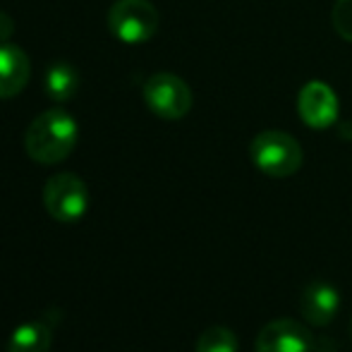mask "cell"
<instances>
[{"label": "cell", "instance_id": "1", "mask_svg": "<svg viewBox=\"0 0 352 352\" xmlns=\"http://www.w3.org/2000/svg\"><path fill=\"white\" fill-rule=\"evenodd\" d=\"M77 135L79 127L70 113L63 108H51L29 122L27 135H24V148L32 161L41 163V166H56L74 151Z\"/></svg>", "mask_w": 352, "mask_h": 352}, {"label": "cell", "instance_id": "2", "mask_svg": "<svg viewBox=\"0 0 352 352\" xmlns=\"http://www.w3.org/2000/svg\"><path fill=\"white\" fill-rule=\"evenodd\" d=\"M250 158L264 175L290 177L302 168V146L295 137L280 130H266L252 140Z\"/></svg>", "mask_w": 352, "mask_h": 352}, {"label": "cell", "instance_id": "3", "mask_svg": "<svg viewBox=\"0 0 352 352\" xmlns=\"http://www.w3.org/2000/svg\"><path fill=\"white\" fill-rule=\"evenodd\" d=\"M158 10L148 0H116L108 10V29L122 43H146L158 32Z\"/></svg>", "mask_w": 352, "mask_h": 352}, {"label": "cell", "instance_id": "4", "mask_svg": "<svg viewBox=\"0 0 352 352\" xmlns=\"http://www.w3.org/2000/svg\"><path fill=\"white\" fill-rule=\"evenodd\" d=\"M144 103L161 120H182L192 108V89L177 74L158 72L144 82Z\"/></svg>", "mask_w": 352, "mask_h": 352}, {"label": "cell", "instance_id": "5", "mask_svg": "<svg viewBox=\"0 0 352 352\" xmlns=\"http://www.w3.org/2000/svg\"><path fill=\"white\" fill-rule=\"evenodd\" d=\"M43 206L58 223H77L89 209V190L74 173H58L43 187Z\"/></svg>", "mask_w": 352, "mask_h": 352}, {"label": "cell", "instance_id": "6", "mask_svg": "<svg viewBox=\"0 0 352 352\" xmlns=\"http://www.w3.org/2000/svg\"><path fill=\"white\" fill-rule=\"evenodd\" d=\"M314 348V336L305 324L295 319H274L259 331L254 350L256 352H309Z\"/></svg>", "mask_w": 352, "mask_h": 352}, {"label": "cell", "instance_id": "7", "mask_svg": "<svg viewBox=\"0 0 352 352\" xmlns=\"http://www.w3.org/2000/svg\"><path fill=\"white\" fill-rule=\"evenodd\" d=\"M297 113H300L302 122L311 130H326L336 122L338 118V98L336 91L329 84L319 82H307L302 87L300 96H297Z\"/></svg>", "mask_w": 352, "mask_h": 352}, {"label": "cell", "instance_id": "8", "mask_svg": "<svg viewBox=\"0 0 352 352\" xmlns=\"http://www.w3.org/2000/svg\"><path fill=\"white\" fill-rule=\"evenodd\" d=\"M340 309V295L331 283L314 280L302 290L300 297V314L309 326L324 329L336 319Z\"/></svg>", "mask_w": 352, "mask_h": 352}, {"label": "cell", "instance_id": "9", "mask_svg": "<svg viewBox=\"0 0 352 352\" xmlns=\"http://www.w3.org/2000/svg\"><path fill=\"white\" fill-rule=\"evenodd\" d=\"M32 77L29 56L14 43H0V98H14Z\"/></svg>", "mask_w": 352, "mask_h": 352}, {"label": "cell", "instance_id": "10", "mask_svg": "<svg viewBox=\"0 0 352 352\" xmlns=\"http://www.w3.org/2000/svg\"><path fill=\"white\" fill-rule=\"evenodd\" d=\"M53 345V331L46 321H27L12 331L8 352H48Z\"/></svg>", "mask_w": 352, "mask_h": 352}, {"label": "cell", "instance_id": "11", "mask_svg": "<svg viewBox=\"0 0 352 352\" xmlns=\"http://www.w3.org/2000/svg\"><path fill=\"white\" fill-rule=\"evenodd\" d=\"M79 87V72L77 67H72L70 63H53L46 70V79H43V89H46V96L51 101L65 103L77 94Z\"/></svg>", "mask_w": 352, "mask_h": 352}, {"label": "cell", "instance_id": "12", "mask_svg": "<svg viewBox=\"0 0 352 352\" xmlns=\"http://www.w3.org/2000/svg\"><path fill=\"white\" fill-rule=\"evenodd\" d=\"M195 352H237V336L226 326H209L197 338Z\"/></svg>", "mask_w": 352, "mask_h": 352}, {"label": "cell", "instance_id": "13", "mask_svg": "<svg viewBox=\"0 0 352 352\" xmlns=\"http://www.w3.org/2000/svg\"><path fill=\"white\" fill-rule=\"evenodd\" d=\"M331 22L340 38L352 43V0H338L331 12Z\"/></svg>", "mask_w": 352, "mask_h": 352}, {"label": "cell", "instance_id": "14", "mask_svg": "<svg viewBox=\"0 0 352 352\" xmlns=\"http://www.w3.org/2000/svg\"><path fill=\"white\" fill-rule=\"evenodd\" d=\"M14 34V22L8 12H0V43H8Z\"/></svg>", "mask_w": 352, "mask_h": 352}, {"label": "cell", "instance_id": "15", "mask_svg": "<svg viewBox=\"0 0 352 352\" xmlns=\"http://www.w3.org/2000/svg\"><path fill=\"white\" fill-rule=\"evenodd\" d=\"M350 336H352V319H350Z\"/></svg>", "mask_w": 352, "mask_h": 352}]
</instances>
